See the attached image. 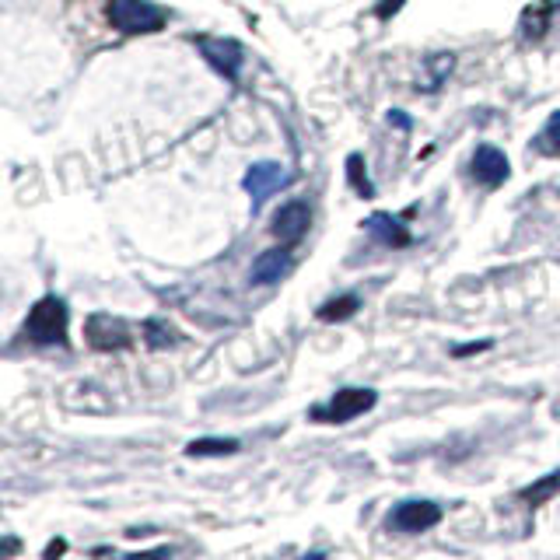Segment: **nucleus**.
Returning <instances> with one entry per match:
<instances>
[{
    "label": "nucleus",
    "instance_id": "1a4fd4ad",
    "mask_svg": "<svg viewBox=\"0 0 560 560\" xmlns=\"http://www.w3.org/2000/svg\"><path fill=\"white\" fill-rule=\"evenodd\" d=\"M508 158H505V151H497V147H476V154H473V175L484 182V186H501L505 179H508Z\"/></svg>",
    "mask_w": 560,
    "mask_h": 560
},
{
    "label": "nucleus",
    "instance_id": "9d476101",
    "mask_svg": "<svg viewBox=\"0 0 560 560\" xmlns=\"http://www.w3.org/2000/svg\"><path fill=\"white\" fill-rule=\"evenodd\" d=\"M294 260H291V249H270L263 252L256 263H252V284H277V280H284L288 273H291Z\"/></svg>",
    "mask_w": 560,
    "mask_h": 560
},
{
    "label": "nucleus",
    "instance_id": "9b49d317",
    "mask_svg": "<svg viewBox=\"0 0 560 560\" xmlns=\"http://www.w3.org/2000/svg\"><path fill=\"white\" fill-rule=\"evenodd\" d=\"M365 231L371 239H378L382 245H410L407 224L399 218H392V214H371V218L365 221Z\"/></svg>",
    "mask_w": 560,
    "mask_h": 560
},
{
    "label": "nucleus",
    "instance_id": "f257e3e1",
    "mask_svg": "<svg viewBox=\"0 0 560 560\" xmlns=\"http://www.w3.org/2000/svg\"><path fill=\"white\" fill-rule=\"evenodd\" d=\"M25 337L32 343H67V301L46 294L25 319Z\"/></svg>",
    "mask_w": 560,
    "mask_h": 560
},
{
    "label": "nucleus",
    "instance_id": "4be33fe9",
    "mask_svg": "<svg viewBox=\"0 0 560 560\" xmlns=\"http://www.w3.org/2000/svg\"><path fill=\"white\" fill-rule=\"evenodd\" d=\"M490 343H466V347H456V354L463 358V354H476V350H487Z\"/></svg>",
    "mask_w": 560,
    "mask_h": 560
},
{
    "label": "nucleus",
    "instance_id": "6e6552de",
    "mask_svg": "<svg viewBox=\"0 0 560 560\" xmlns=\"http://www.w3.org/2000/svg\"><path fill=\"white\" fill-rule=\"evenodd\" d=\"M288 182V172H284V165H277V162H260V165H252V169L245 172L242 186L249 190V196H252V207H260L263 200H267L273 190H280Z\"/></svg>",
    "mask_w": 560,
    "mask_h": 560
},
{
    "label": "nucleus",
    "instance_id": "a211bd4d",
    "mask_svg": "<svg viewBox=\"0 0 560 560\" xmlns=\"http://www.w3.org/2000/svg\"><path fill=\"white\" fill-rule=\"evenodd\" d=\"M554 11H557L554 4H539L536 15H533V7L526 11V25H536V28H533V35H543V28H546V15H554Z\"/></svg>",
    "mask_w": 560,
    "mask_h": 560
},
{
    "label": "nucleus",
    "instance_id": "f3484780",
    "mask_svg": "<svg viewBox=\"0 0 560 560\" xmlns=\"http://www.w3.org/2000/svg\"><path fill=\"white\" fill-rule=\"evenodd\" d=\"M347 179H350V186L361 196H375V186H371V179H368L361 154H350V158H347Z\"/></svg>",
    "mask_w": 560,
    "mask_h": 560
},
{
    "label": "nucleus",
    "instance_id": "412c9836",
    "mask_svg": "<svg viewBox=\"0 0 560 560\" xmlns=\"http://www.w3.org/2000/svg\"><path fill=\"white\" fill-rule=\"evenodd\" d=\"M403 7V0H386L382 7H378V18H389V15H396Z\"/></svg>",
    "mask_w": 560,
    "mask_h": 560
},
{
    "label": "nucleus",
    "instance_id": "aec40b11",
    "mask_svg": "<svg viewBox=\"0 0 560 560\" xmlns=\"http://www.w3.org/2000/svg\"><path fill=\"white\" fill-rule=\"evenodd\" d=\"M389 123H392V126H399V130H410V126H414V123H410V116H403L399 109H392V113H389Z\"/></svg>",
    "mask_w": 560,
    "mask_h": 560
},
{
    "label": "nucleus",
    "instance_id": "4468645a",
    "mask_svg": "<svg viewBox=\"0 0 560 560\" xmlns=\"http://www.w3.org/2000/svg\"><path fill=\"white\" fill-rule=\"evenodd\" d=\"M144 340H147V347H154V350H165V347H172V343L179 340V333L172 329L169 322H162V319H147Z\"/></svg>",
    "mask_w": 560,
    "mask_h": 560
},
{
    "label": "nucleus",
    "instance_id": "7ed1b4c3",
    "mask_svg": "<svg viewBox=\"0 0 560 560\" xmlns=\"http://www.w3.org/2000/svg\"><path fill=\"white\" fill-rule=\"evenodd\" d=\"M375 389H340L326 407H316L312 410V420H322V424H347L354 417L368 414L375 407Z\"/></svg>",
    "mask_w": 560,
    "mask_h": 560
},
{
    "label": "nucleus",
    "instance_id": "423d86ee",
    "mask_svg": "<svg viewBox=\"0 0 560 560\" xmlns=\"http://www.w3.org/2000/svg\"><path fill=\"white\" fill-rule=\"evenodd\" d=\"M196 46H200V53L207 56L211 67H218L228 81H239V71H242V64H245V53L235 39H196Z\"/></svg>",
    "mask_w": 560,
    "mask_h": 560
},
{
    "label": "nucleus",
    "instance_id": "0eeeda50",
    "mask_svg": "<svg viewBox=\"0 0 560 560\" xmlns=\"http://www.w3.org/2000/svg\"><path fill=\"white\" fill-rule=\"evenodd\" d=\"M309 224H312V211H309V203H305V200H291V203H284V207L273 214L270 231H273L284 245H291L309 231Z\"/></svg>",
    "mask_w": 560,
    "mask_h": 560
},
{
    "label": "nucleus",
    "instance_id": "6ab92c4d",
    "mask_svg": "<svg viewBox=\"0 0 560 560\" xmlns=\"http://www.w3.org/2000/svg\"><path fill=\"white\" fill-rule=\"evenodd\" d=\"M431 64H435V77L427 81V88H438L441 77H445V74H448V71H452V67H456V60H452V53H438V56H435Z\"/></svg>",
    "mask_w": 560,
    "mask_h": 560
},
{
    "label": "nucleus",
    "instance_id": "2eb2a0df",
    "mask_svg": "<svg viewBox=\"0 0 560 560\" xmlns=\"http://www.w3.org/2000/svg\"><path fill=\"white\" fill-rule=\"evenodd\" d=\"M235 448H239L235 438H196L186 445V456H228Z\"/></svg>",
    "mask_w": 560,
    "mask_h": 560
},
{
    "label": "nucleus",
    "instance_id": "f03ea898",
    "mask_svg": "<svg viewBox=\"0 0 560 560\" xmlns=\"http://www.w3.org/2000/svg\"><path fill=\"white\" fill-rule=\"evenodd\" d=\"M109 22L126 35H141V32H162L165 11L154 7L151 0H109Z\"/></svg>",
    "mask_w": 560,
    "mask_h": 560
},
{
    "label": "nucleus",
    "instance_id": "20e7f679",
    "mask_svg": "<svg viewBox=\"0 0 560 560\" xmlns=\"http://www.w3.org/2000/svg\"><path fill=\"white\" fill-rule=\"evenodd\" d=\"M84 337H88V343H92L95 350H123V347L133 343L130 326H126L120 316H109V312L88 316V322H84Z\"/></svg>",
    "mask_w": 560,
    "mask_h": 560
},
{
    "label": "nucleus",
    "instance_id": "f8f14e48",
    "mask_svg": "<svg viewBox=\"0 0 560 560\" xmlns=\"http://www.w3.org/2000/svg\"><path fill=\"white\" fill-rule=\"evenodd\" d=\"M560 494V469L554 473H546V476H539L536 484H529L526 490H518V497L526 501V505H543V501H550V497H557Z\"/></svg>",
    "mask_w": 560,
    "mask_h": 560
},
{
    "label": "nucleus",
    "instance_id": "dca6fc26",
    "mask_svg": "<svg viewBox=\"0 0 560 560\" xmlns=\"http://www.w3.org/2000/svg\"><path fill=\"white\" fill-rule=\"evenodd\" d=\"M536 151H543V154H560V109L546 120V126L539 130Z\"/></svg>",
    "mask_w": 560,
    "mask_h": 560
},
{
    "label": "nucleus",
    "instance_id": "ddd939ff",
    "mask_svg": "<svg viewBox=\"0 0 560 560\" xmlns=\"http://www.w3.org/2000/svg\"><path fill=\"white\" fill-rule=\"evenodd\" d=\"M358 294H340V298H333V301H326L322 309H319V319L322 322H340V319H350L358 312Z\"/></svg>",
    "mask_w": 560,
    "mask_h": 560
},
{
    "label": "nucleus",
    "instance_id": "5701e85b",
    "mask_svg": "<svg viewBox=\"0 0 560 560\" xmlns=\"http://www.w3.org/2000/svg\"><path fill=\"white\" fill-rule=\"evenodd\" d=\"M64 550H67V543H60V539H56V543H49L46 546V557H53V554H64Z\"/></svg>",
    "mask_w": 560,
    "mask_h": 560
},
{
    "label": "nucleus",
    "instance_id": "39448f33",
    "mask_svg": "<svg viewBox=\"0 0 560 560\" xmlns=\"http://www.w3.org/2000/svg\"><path fill=\"white\" fill-rule=\"evenodd\" d=\"M441 522V508L435 501H403L396 512L389 515V529L396 533H424Z\"/></svg>",
    "mask_w": 560,
    "mask_h": 560
}]
</instances>
